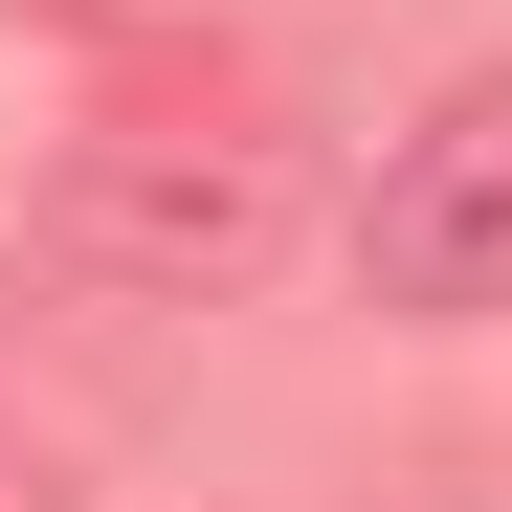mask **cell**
<instances>
[{"mask_svg":"<svg viewBox=\"0 0 512 512\" xmlns=\"http://www.w3.org/2000/svg\"><path fill=\"white\" fill-rule=\"evenodd\" d=\"M67 245H90L112 290H245L290 245V134H245V112H112V134H67Z\"/></svg>","mask_w":512,"mask_h":512,"instance_id":"6da1fadb","label":"cell"},{"mask_svg":"<svg viewBox=\"0 0 512 512\" xmlns=\"http://www.w3.org/2000/svg\"><path fill=\"white\" fill-rule=\"evenodd\" d=\"M357 268H379V312H423V334L512 312V67H468V90L423 112L401 156H379V201H357Z\"/></svg>","mask_w":512,"mask_h":512,"instance_id":"7a4b0ae2","label":"cell"}]
</instances>
